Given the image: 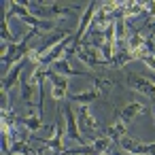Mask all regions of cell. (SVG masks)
Here are the masks:
<instances>
[{
	"label": "cell",
	"mask_w": 155,
	"mask_h": 155,
	"mask_svg": "<svg viewBox=\"0 0 155 155\" xmlns=\"http://www.w3.org/2000/svg\"><path fill=\"white\" fill-rule=\"evenodd\" d=\"M74 55H77V60H79L81 64H85L89 70H100V68H108V66H110V64L102 58L100 49L94 47V45L81 43V45L74 49Z\"/></svg>",
	"instance_id": "6da1fadb"
},
{
	"label": "cell",
	"mask_w": 155,
	"mask_h": 155,
	"mask_svg": "<svg viewBox=\"0 0 155 155\" xmlns=\"http://www.w3.org/2000/svg\"><path fill=\"white\" fill-rule=\"evenodd\" d=\"M64 117H66V136L72 138V140H77V142H81L83 147H87V140H85V136H83V132H81V127H79L77 110L72 108L70 102L64 104Z\"/></svg>",
	"instance_id": "7a4b0ae2"
},
{
	"label": "cell",
	"mask_w": 155,
	"mask_h": 155,
	"mask_svg": "<svg viewBox=\"0 0 155 155\" xmlns=\"http://www.w3.org/2000/svg\"><path fill=\"white\" fill-rule=\"evenodd\" d=\"M26 64H28V60H21V62H17V64H15V66L5 74V79H2V98H9L11 87H13V85H17V83L21 81L24 70H26Z\"/></svg>",
	"instance_id": "3957f363"
},
{
	"label": "cell",
	"mask_w": 155,
	"mask_h": 155,
	"mask_svg": "<svg viewBox=\"0 0 155 155\" xmlns=\"http://www.w3.org/2000/svg\"><path fill=\"white\" fill-rule=\"evenodd\" d=\"M125 79H127V85H130L132 89H136L138 94L149 96V98H155V83H153V81H149L147 77H140V74L127 72V74H125Z\"/></svg>",
	"instance_id": "277c9868"
},
{
	"label": "cell",
	"mask_w": 155,
	"mask_h": 155,
	"mask_svg": "<svg viewBox=\"0 0 155 155\" xmlns=\"http://www.w3.org/2000/svg\"><path fill=\"white\" fill-rule=\"evenodd\" d=\"M49 79H51V83H53L51 98H53L55 102H60L62 98H68V96H70V94H68V79H66V77H62V74H58V72H53V70L49 68Z\"/></svg>",
	"instance_id": "5b68a950"
},
{
	"label": "cell",
	"mask_w": 155,
	"mask_h": 155,
	"mask_svg": "<svg viewBox=\"0 0 155 155\" xmlns=\"http://www.w3.org/2000/svg\"><path fill=\"white\" fill-rule=\"evenodd\" d=\"M77 119H79V127L85 132H98L100 130V121L91 115L89 106H79L77 108Z\"/></svg>",
	"instance_id": "8992f818"
},
{
	"label": "cell",
	"mask_w": 155,
	"mask_h": 155,
	"mask_svg": "<svg viewBox=\"0 0 155 155\" xmlns=\"http://www.w3.org/2000/svg\"><path fill=\"white\" fill-rule=\"evenodd\" d=\"M144 104L142 102H130V104H125L123 108H121V113H119V119L123 121V123H130L136 115H140V113H144Z\"/></svg>",
	"instance_id": "52a82bcc"
},
{
	"label": "cell",
	"mask_w": 155,
	"mask_h": 155,
	"mask_svg": "<svg viewBox=\"0 0 155 155\" xmlns=\"http://www.w3.org/2000/svg\"><path fill=\"white\" fill-rule=\"evenodd\" d=\"M125 125H127V123H123L121 119H117L115 123H110V125L104 130V136H106V138H110L113 142H117V144H119V140H121L123 136H127V134H125V132H127V127H125Z\"/></svg>",
	"instance_id": "ba28073f"
},
{
	"label": "cell",
	"mask_w": 155,
	"mask_h": 155,
	"mask_svg": "<svg viewBox=\"0 0 155 155\" xmlns=\"http://www.w3.org/2000/svg\"><path fill=\"white\" fill-rule=\"evenodd\" d=\"M100 98V94L91 87V89H87V91H83V94H70L68 96V102H77L79 106H89L91 102H96Z\"/></svg>",
	"instance_id": "9c48e42d"
},
{
	"label": "cell",
	"mask_w": 155,
	"mask_h": 155,
	"mask_svg": "<svg viewBox=\"0 0 155 155\" xmlns=\"http://www.w3.org/2000/svg\"><path fill=\"white\" fill-rule=\"evenodd\" d=\"M51 70L58 72V74H62V77H66V79H70V77H83V74H85L83 70H74V68H70V64L66 62V58L58 60V62L51 66Z\"/></svg>",
	"instance_id": "30bf717a"
},
{
	"label": "cell",
	"mask_w": 155,
	"mask_h": 155,
	"mask_svg": "<svg viewBox=\"0 0 155 155\" xmlns=\"http://www.w3.org/2000/svg\"><path fill=\"white\" fill-rule=\"evenodd\" d=\"M21 125L30 132V136H34V132H38L41 127H43V117L36 113H32V108H30V117H21Z\"/></svg>",
	"instance_id": "8fae6325"
},
{
	"label": "cell",
	"mask_w": 155,
	"mask_h": 155,
	"mask_svg": "<svg viewBox=\"0 0 155 155\" xmlns=\"http://www.w3.org/2000/svg\"><path fill=\"white\" fill-rule=\"evenodd\" d=\"M113 85H115V83H113L108 77H100V74H96V77H94V89H96V91H98L102 98L110 94Z\"/></svg>",
	"instance_id": "7c38bea8"
},
{
	"label": "cell",
	"mask_w": 155,
	"mask_h": 155,
	"mask_svg": "<svg viewBox=\"0 0 155 155\" xmlns=\"http://www.w3.org/2000/svg\"><path fill=\"white\" fill-rule=\"evenodd\" d=\"M110 142H113V140H110V138H106V136L102 134V136H96L89 144H91V149L96 151V155H104V153H108V151H110Z\"/></svg>",
	"instance_id": "4fadbf2b"
},
{
	"label": "cell",
	"mask_w": 155,
	"mask_h": 155,
	"mask_svg": "<svg viewBox=\"0 0 155 155\" xmlns=\"http://www.w3.org/2000/svg\"><path fill=\"white\" fill-rule=\"evenodd\" d=\"M140 142L136 140V138H130V136H123L121 140H119V147L123 149V151H127V153H132V149H136Z\"/></svg>",
	"instance_id": "5bb4252c"
},
{
	"label": "cell",
	"mask_w": 155,
	"mask_h": 155,
	"mask_svg": "<svg viewBox=\"0 0 155 155\" xmlns=\"http://www.w3.org/2000/svg\"><path fill=\"white\" fill-rule=\"evenodd\" d=\"M138 62H144V66H149L153 72H155V55L151 53V51H144L142 55H140V60Z\"/></svg>",
	"instance_id": "9a60e30c"
},
{
	"label": "cell",
	"mask_w": 155,
	"mask_h": 155,
	"mask_svg": "<svg viewBox=\"0 0 155 155\" xmlns=\"http://www.w3.org/2000/svg\"><path fill=\"white\" fill-rule=\"evenodd\" d=\"M149 38H151V41L155 43V32H153V34H149Z\"/></svg>",
	"instance_id": "2e32d148"
},
{
	"label": "cell",
	"mask_w": 155,
	"mask_h": 155,
	"mask_svg": "<svg viewBox=\"0 0 155 155\" xmlns=\"http://www.w3.org/2000/svg\"><path fill=\"white\" fill-rule=\"evenodd\" d=\"M153 123H155V106H153Z\"/></svg>",
	"instance_id": "e0dca14e"
}]
</instances>
